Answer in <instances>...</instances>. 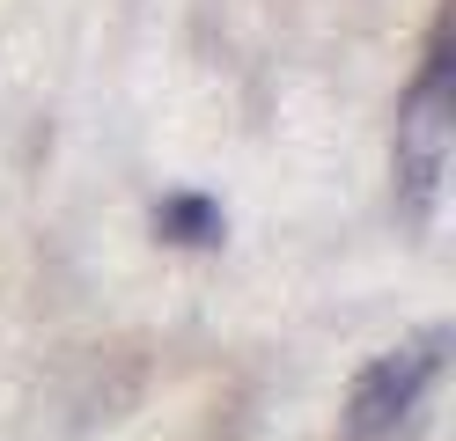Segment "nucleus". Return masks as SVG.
<instances>
[{"mask_svg": "<svg viewBox=\"0 0 456 441\" xmlns=\"http://www.w3.org/2000/svg\"><path fill=\"white\" fill-rule=\"evenodd\" d=\"M449 147H456V88H449V29H435L427 67H419V81H412L405 110H397V147H390V169H397V214H405L412 228H427V221L442 214Z\"/></svg>", "mask_w": 456, "mask_h": 441, "instance_id": "1", "label": "nucleus"}, {"mask_svg": "<svg viewBox=\"0 0 456 441\" xmlns=\"http://www.w3.org/2000/svg\"><path fill=\"white\" fill-rule=\"evenodd\" d=\"M442 361H449V331L442 323L419 331V339H405V346H390L383 361H368L354 375V390H346V434L354 441L412 434V420L427 412V397H435V382H442Z\"/></svg>", "mask_w": 456, "mask_h": 441, "instance_id": "2", "label": "nucleus"}, {"mask_svg": "<svg viewBox=\"0 0 456 441\" xmlns=\"http://www.w3.org/2000/svg\"><path fill=\"white\" fill-rule=\"evenodd\" d=\"M155 228L169 235V243H221V206L214 199H199V192H177V199H162L155 206Z\"/></svg>", "mask_w": 456, "mask_h": 441, "instance_id": "3", "label": "nucleus"}]
</instances>
